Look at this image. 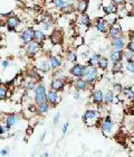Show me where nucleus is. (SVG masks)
<instances>
[{
	"instance_id": "obj_46",
	"label": "nucleus",
	"mask_w": 134,
	"mask_h": 157,
	"mask_svg": "<svg viewBox=\"0 0 134 157\" xmlns=\"http://www.w3.org/2000/svg\"><path fill=\"white\" fill-rule=\"evenodd\" d=\"M7 155H8V147L2 148L1 149V156H7Z\"/></svg>"
},
{
	"instance_id": "obj_41",
	"label": "nucleus",
	"mask_w": 134,
	"mask_h": 157,
	"mask_svg": "<svg viewBox=\"0 0 134 157\" xmlns=\"http://www.w3.org/2000/svg\"><path fill=\"white\" fill-rule=\"evenodd\" d=\"M126 48L127 49H130L131 52H133L134 53V40H130L126 45Z\"/></svg>"
},
{
	"instance_id": "obj_11",
	"label": "nucleus",
	"mask_w": 134,
	"mask_h": 157,
	"mask_svg": "<svg viewBox=\"0 0 134 157\" xmlns=\"http://www.w3.org/2000/svg\"><path fill=\"white\" fill-rule=\"evenodd\" d=\"M86 66L82 65V64H74L69 70V73L72 74L73 77H83L84 73H85Z\"/></svg>"
},
{
	"instance_id": "obj_36",
	"label": "nucleus",
	"mask_w": 134,
	"mask_h": 157,
	"mask_svg": "<svg viewBox=\"0 0 134 157\" xmlns=\"http://www.w3.org/2000/svg\"><path fill=\"white\" fill-rule=\"evenodd\" d=\"M9 131H10V127H9L6 122H5V124H1V126H0V134H1V137H4V135L6 136L7 134H9Z\"/></svg>"
},
{
	"instance_id": "obj_40",
	"label": "nucleus",
	"mask_w": 134,
	"mask_h": 157,
	"mask_svg": "<svg viewBox=\"0 0 134 157\" xmlns=\"http://www.w3.org/2000/svg\"><path fill=\"white\" fill-rule=\"evenodd\" d=\"M41 26H43V30L44 32H47L51 28V24L48 22H41Z\"/></svg>"
},
{
	"instance_id": "obj_4",
	"label": "nucleus",
	"mask_w": 134,
	"mask_h": 157,
	"mask_svg": "<svg viewBox=\"0 0 134 157\" xmlns=\"http://www.w3.org/2000/svg\"><path fill=\"white\" fill-rule=\"evenodd\" d=\"M45 101H47L46 87L44 84H38L37 88L35 89V102H36V106L45 102Z\"/></svg>"
},
{
	"instance_id": "obj_17",
	"label": "nucleus",
	"mask_w": 134,
	"mask_h": 157,
	"mask_svg": "<svg viewBox=\"0 0 134 157\" xmlns=\"http://www.w3.org/2000/svg\"><path fill=\"white\" fill-rule=\"evenodd\" d=\"M64 88H65V83H64V81L60 77H56V79H54L51 82V89H53V90L62 92L64 90Z\"/></svg>"
},
{
	"instance_id": "obj_37",
	"label": "nucleus",
	"mask_w": 134,
	"mask_h": 157,
	"mask_svg": "<svg viewBox=\"0 0 134 157\" xmlns=\"http://www.w3.org/2000/svg\"><path fill=\"white\" fill-rule=\"evenodd\" d=\"M105 19L109 26H113L114 24H116V19H117V17L115 16V14H112V15H106Z\"/></svg>"
},
{
	"instance_id": "obj_31",
	"label": "nucleus",
	"mask_w": 134,
	"mask_h": 157,
	"mask_svg": "<svg viewBox=\"0 0 134 157\" xmlns=\"http://www.w3.org/2000/svg\"><path fill=\"white\" fill-rule=\"evenodd\" d=\"M123 56L126 62H133L134 61V53L131 52L130 49H127V48L125 51H123Z\"/></svg>"
},
{
	"instance_id": "obj_10",
	"label": "nucleus",
	"mask_w": 134,
	"mask_h": 157,
	"mask_svg": "<svg viewBox=\"0 0 134 157\" xmlns=\"http://www.w3.org/2000/svg\"><path fill=\"white\" fill-rule=\"evenodd\" d=\"M91 99H92V102L93 103L97 104V106H101L102 103L104 102L105 93L102 91V90H95V91L92 92Z\"/></svg>"
},
{
	"instance_id": "obj_30",
	"label": "nucleus",
	"mask_w": 134,
	"mask_h": 157,
	"mask_svg": "<svg viewBox=\"0 0 134 157\" xmlns=\"http://www.w3.org/2000/svg\"><path fill=\"white\" fill-rule=\"evenodd\" d=\"M109 59L103 56V57L100 60V62H98V69L105 71V70H107V67H109Z\"/></svg>"
},
{
	"instance_id": "obj_43",
	"label": "nucleus",
	"mask_w": 134,
	"mask_h": 157,
	"mask_svg": "<svg viewBox=\"0 0 134 157\" xmlns=\"http://www.w3.org/2000/svg\"><path fill=\"white\" fill-rule=\"evenodd\" d=\"M127 37L130 40H134V30H130L129 34H127Z\"/></svg>"
},
{
	"instance_id": "obj_39",
	"label": "nucleus",
	"mask_w": 134,
	"mask_h": 157,
	"mask_svg": "<svg viewBox=\"0 0 134 157\" xmlns=\"http://www.w3.org/2000/svg\"><path fill=\"white\" fill-rule=\"evenodd\" d=\"M66 4V1L65 0H54V5H55V7L57 8V9H62L64 6H65Z\"/></svg>"
},
{
	"instance_id": "obj_28",
	"label": "nucleus",
	"mask_w": 134,
	"mask_h": 157,
	"mask_svg": "<svg viewBox=\"0 0 134 157\" xmlns=\"http://www.w3.org/2000/svg\"><path fill=\"white\" fill-rule=\"evenodd\" d=\"M37 81L34 79H29L27 82L25 83V89L27 91H35V89L37 88Z\"/></svg>"
},
{
	"instance_id": "obj_33",
	"label": "nucleus",
	"mask_w": 134,
	"mask_h": 157,
	"mask_svg": "<svg viewBox=\"0 0 134 157\" xmlns=\"http://www.w3.org/2000/svg\"><path fill=\"white\" fill-rule=\"evenodd\" d=\"M123 63H122V61L121 62H114L112 64V72L113 73H119V72H121L122 70H123Z\"/></svg>"
},
{
	"instance_id": "obj_45",
	"label": "nucleus",
	"mask_w": 134,
	"mask_h": 157,
	"mask_svg": "<svg viewBox=\"0 0 134 157\" xmlns=\"http://www.w3.org/2000/svg\"><path fill=\"white\" fill-rule=\"evenodd\" d=\"M67 129H68V122H65L64 126H63V134H64V135L67 132Z\"/></svg>"
},
{
	"instance_id": "obj_15",
	"label": "nucleus",
	"mask_w": 134,
	"mask_h": 157,
	"mask_svg": "<svg viewBox=\"0 0 134 157\" xmlns=\"http://www.w3.org/2000/svg\"><path fill=\"white\" fill-rule=\"evenodd\" d=\"M74 87H75V89H76L77 91H86V90H88L90 83H88L85 79H83V77H78V79L75 81Z\"/></svg>"
},
{
	"instance_id": "obj_42",
	"label": "nucleus",
	"mask_w": 134,
	"mask_h": 157,
	"mask_svg": "<svg viewBox=\"0 0 134 157\" xmlns=\"http://www.w3.org/2000/svg\"><path fill=\"white\" fill-rule=\"evenodd\" d=\"M8 65H9V62H8L7 60H2V61H1V69L2 70L7 69Z\"/></svg>"
},
{
	"instance_id": "obj_8",
	"label": "nucleus",
	"mask_w": 134,
	"mask_h": 157,
	"mask_svg": "<svg viewBox=\"0 0 134 157\" xmlns=\"http://www.w3.org/2000/svg\"><path fill=\"white\" fill-rule=\"evenodd\" d=\"M6 26H7L8 30L14 32L20 26V19L17 16H9L8 19L6 20Z\"/></svg>"
},
{
	"instance_id": "obj_13",
	"label": "nucleus",
	"mask_w": 134,
	"mask_h": 157,
	"mask_svg": "<svg viewBox=\"0 0 134 157\" xmlns=\"http://www.w3.org/2000/svg\"><path fill=\"white\" fill-rule=\"evenodd\" d=\"M109 24L106 22V19L104 18H98L96 19V22H95V28L97 29L98 33L101 34H105L109 32Z\"/></svg>"
},
{
	"instance_id": "obj_48",
	"label": "nucleus",
	"mask_w": 134,
	"mask_h": 157,
	"mask_svg": "<svg viewBox=\"0 0 134 157\" xmlns=\"http://www.w3.org/2000/svg\"><path fill=\"white\" fill-rule=\"evenodd\" d=\"M80 93H78V92H75V93H74V94H73V97H74V99H75V100H80Z\"/></svg>"
},
{
	"instance_id": "obj_29",
	"label": "nucleus",
	"mask_w": 134,
	"mask_h": 157,
	"mask_svg": "<svg viewBox=\"0 0 134 157\" xmlns=\"http://www.w3.org/2000/svg\"><path fill=\"white\" fill-rule=\"evenodd\" d=\"M121 93H122V95H125V98L129 99V100H133L134 99V92H133V90H132L131 87L123 88V90H122Z\"/></svg>"
},
{
	"instance_id": "obj_24",
	"label": "nucleus",
	"mask_w": 134,
	"mask_h": 157,
	"mask_svg": "<svg viewBox=\"0 0 134 157\" xmlns=\"http://www.w3.org/2000/svg\"><path fill=\"white\" fill-rule=\"evenodd\" d=\"M101 59H102V55L100 53H95V54H93L90 59L87 60V65H93L98 67V62H100Z\"/></svg>"
},
{
	"instance_id": "obj_14",
	"label": "nucleus",
	"mask_w": 134,
	"mask_h": 157,
	"mask_svg": "<svg viewBox=\"0 0 134 157\" xmlns=\"http://www.w3.org/2000/svg\"><path fill=\"white\" fill-rule=\"evenodd\" d=\"M49 40H51V45H58L63 42V33L62 30L55 29L49 36Z\"/></svg>"
},
{
	"instance_id": "obj_44",
	"label": "nucleus",
	"mask_w": 134,
	"mask_h": 157,
	"mask_svg": "<svg viewBox=\"0 0 134 157\" xmlns=\"http://www.w3.org/2000/svg\"><path fill=\"white\" fill-rule=\"evenodd\" d=\"M59 118H60V114L59 113H56L54 117V125H57L58 121H59Z\"/></svg>"
},
{
	"instance_id": "obj_9",
	"label": "nucleus",
	"mask_w": 134,
	"mask_h": 157,
	"mask_svg": "<svg viewBox=\"0 0 134 157\" xmlns=\"http://www.w3.org/2000/svg\"><path fill=\"white\" fill-rule=\"evenodd\" d=\"M107 34H109V38L113 40V39L119 38V37L123 36V30H122V28H121V26L114 24L113 26L109 27V32H107Z\"/></svg>"
},
{
	"instance_id": "obj_23",
	"label": "nucleus",
	"mask_w": 134,
	"mask_h": 157,
	"mask_svg": "<svg viewBox=\"0 0 134 157\" xmlns=\"http://www.w3.org/2000/svg\"><path fill=\"white\" fill-rule=\"evenodd\" d=\"M87 8H88V0H78L76 5V10L80 14L86 12Z\"/></svg>"
},
{
	"instance_id": "obj_7",
	"label": "nucleus",
	"mask_w": 134,
	"mask_h": 157,
	"mask_svg": "<svg viewBox=\"0 0 134 157\" xmlns=\"http://www.w3.org/2000/svg\"><path fill=\"white\" fill-rule=\"evenodd\" d=\"M41 49V44L36 42V40H31L29 44H27V47H26V51H27V54L30 57H34L35 55H37Z\"/></svg>"
},
{
	"instance_id": "obj_49",
	"label": "nucleus",
	"mask_w": 134,
	"mask_h": 157,
	"mask_svg": "<svg viewBox=\"0 0 134 157\" xmlns=\"http://www.w3.org/2000/svg\"><path fill=\"white\" fill-rule=\"evenodd\" d=\"M45 136H46V132H44L43 135H41V137H40V142H43L44 138H45Z\"/></svg>"
},
{
	"instance_id": "obj_35",
	"label": "nucleus",
	"mask_w": 134,
	"mask_h": 157,
	"mask_svg": "<svg viewBox=\"0 0 134 157\" xmlns=\"http://www.w3.org/2000/svg\"><path fill=\"white\" fill-rule=\"evenodd\" d=\"M114 98H115V95H114V93H113L112 91L106 92L104 102H105L106 104H111V103H113V101H114Z\"/></svg>"
},
{
	"instance_id": "obj_2",
	"label": "nucleus",
	"mask_w": 134,
	"mask_h": 157,
	"mask_svg": "<svg viewBox=\"0 0 134 157\" xmlns=\"http://www.w3.org/2000/svg\"><path fill=\"white\" fill-rule=\"evenodd\" d=\"M100 120V112L96 110H86L83 116L84 124L87 126H94Z\"/></svg>"
},
{
	"instance_id": "obj_26",
	"label": "nucleus",
	"mask_w": 134,
	"mask_h": 157,
	"mask_svg": "<svg viewBox=\"0 0 134 157\" xmlns=\"http://www.w3.org/2000/svg\"><path fill=\"white\" fill-rule=\"evenodd\" d=\"M5 122H6L10 128H12L17 125V122H18V118H17V116H16L15 113H11V114H8L7 117H6Z\"/></svg>"
},
{
	"instance_id": "obj_25",
	"label": "nucleus",
	"mask_w": 134,
	"mask_h": 157,
	"mask_svg": "<svg viewBox=\"0 0 134 157\" xmlns=\"http://www.w3.org/2000/svg\"><path fill=\"white\" fill-rule=\"evenodd\" d=\"M51 107V103L48 102V101H45V102L40 103V104L37 106V112L41 113V114H46V113L49 111Z\"/></svg>"
},
{
	"instance_id": "obj_18",
	"label": "nucleus",
	"mask_w": 134,
	"mask_h": 157,
	"mask_svg": "<svg viewBox=\"0 0 134 157\" xmlns=\"http://www.w3.org/2000/svg\"><path fill=\"white\" fill-rule=\"evenodd\" d=\"M126 40L124 39V37H119L116 39L112 40V46L114 49H120V51H123L124 48L126 47Z\"/></svg>"
},
{
	"instance_id": "obj_3",
	"label": "nucleus",
	"mask_w": 134,
	"mask_h": 157,
	"mask_svg": "<svg viewBox=\"0 0 134 157\" xmlns=\"http://www.w3.org/2000/svg\"><path fill=\"white\" fill-rule=\"evenodd\" d=\"M101 128H102L103 134L105 136H107V137L113 136V134L115 131V125H114V122L112 121V119H111L109 116H106L105 119L102 121Z\"/></svg>"
},
{
	"instance_id": "obj_47",
	"label": "nucleus",
	"mask_w": 134,
	"mask_h": 157,
	"mask_svg": "<svg viewBox=\"0 0 134 157\" xmlns=\"http://www.w3.org/2000/svg\"><path fill=\"white\" fill-rule=\"evenodd\" d=\"M113 1H114L117 6H120V5H124V2H125V0H113Z\"/></svg>"
},
{
	"instance_id": "obj_19",
	"label": "nucleus",
	"mask_w": 134,
	"mask_h": 157,
	"mask_svg": "<svg viewBox=\"0 0 134 157\" xmlns=\"http://www.w3.org/2000/svg\"><path fill=\"white\" fill-rule=\"evenodd\" d=\"M37 69H38V71H40V72H44V73H46V72H48L49 70L51 69V63H49V59L48 60H39L38 62H37Z\"/></svg>"
},
{
	"instance_id": "obj_22",
	"label": "nucleus",
	"mask_w": 134,
	"mask_h": 157,
	"mask_svg": "<svg viewBox=\"0 0 134 157\" xmlns=\"http://www.w3.org/2000/svg\"><path fill=\"white\" fill-rule=\"evenodd\" d=\"M47 39V35L45 34L43 29H37L35 30V40L40 43V44H44Z\"/></svg>"
},
{
	"instance_id": "obj_20",
	"label": "nucleus",
	"mask_w": 134,
	"mask_h": 157,
	"mask_svg": "<svg viewBox=\"0 0 134 157\" xmlns=\"http://www.w3.org/2000/svg\"><path fill=\"white\" fill-rule=\"evenodd\" d=\"M49 63H51V70L56 71V70H58L62 66V59L58 55H51V57H49Z\"/></svg>"
},
{
	"instance_id": "obj_16",
	"label": "nucleus",
	"mask_w": 134,
	"mask_h": 157,
	"mask_svg": "<svg viewBox=\"0 0 134 157\" xmlns=\"http://www.w3.org/2000/svg\"><path fill=\"white\" fill-rule=\"evenodd\" d=\"M109 61H112V63L114 62H121L124 60L123 56V51H120V49H113V51L109 52Z\"/></svg>"
},
{
	"instance_id": "obj_21",
	"label": "nucleus",
	"mask_w": 134,
	"mask_h": 157,
	"mask_svg": "<svg viewBox=\"0 0 134 157\" xmlns=\"http://www.w3.org/2000/svg\"><path fill=\"white\" fill-rule=\"evenodd\" d=\"M78 24H80V26L85 27V28L90 27V26L92 25V22H91V18H90V16L87 15L86 12L82 14V15H80V19H78Z\"/></svg>"
},
{
	"instance_id": "obj_1",
	"label": "nucleus",
	"mask_w": 134,
	"mask_h": 157,
	"mask_svg": "<svg viewBox=\"0 0 134 157\" xmlns=\"http://www.w3.org/2000/svg\"><path fill=\"white\" fill-rule=\"evenodd\" d=\"M83 79H85L90 84L95 83L98 79V67L97 66L87 65L86 70H85V73H84V75H83Z\"/></svg>"
},
{
	"instance_id": "obj_6",
	"label": "nucleus",
	"mask_w": 134,
	"mask_h": 157,
	"mask_svg": "<svg viewBox=\"0 0 134 157\" xmlns=\"http://www.w3.org/2000/svg\"><path fill=\"white\" fill-rule=\"evenodd\" d=\"M20 40L22 44H29L31 40H35V30L33 28H27V29L22 30L20 33Z\"/></svg>"
},
{
	"instance_id": "obj_5",
	"label": "nucleus",
	"mask_w": 134,
	"mask_h": 157,
	"mask_svg": "<svg viewBox=\"0 0 134 157\" xmlns=\"http://www.w3.org/2000/svg\"><path fill=\"white\" fill-rule=\"evenodd\" d=\"M60 99H62V95H60V92L59 91H56V90L51 89L47 92V101L51 103V107L57 106L58 103L60 102Z\"/></svg>"
},
{
	"instance_id": "obj_27",
	"label": "nucleus",
	"mask_w": 134,
	"mask_h": 157,
	"mask_svg": "<svg viewBox=\"0 0 134 157\" xmlns=\"http://www.w3.org/2000/svg\"><path fill=\"white\" fill-rule=\"evenodd\" d=\"M75 6H74V4L73 2H70V1H68V2H66L65 6L60 9V11L62 12H64V14H66V15H69V14H72L73 11L75 10Z\"/></svg>"
},
{
	"instance_id": "obj_50",
	"label": "nucleus",
	"mask_w": 134,
	"mask_h": 157,
	"mask_svg": "<svg viewBox=\"0 0 134 157\" xmlns=\"http://www.w3.org/2000/svg\"><path fill=\"white\" fill-rule=\"evenodd\" d=\"M132 142H134V137H133V138H132Z\"/></svg>"
},
{
	"instance_id": "obj_12",
	"label": "nucleus",
	"mask_w": 134,
	"mask_h": 157,
	"mask_svg": "<svg viewBox=\"0 0 134 157\" xmlns=\"http://www.w3.org/2000/svg\"><path fill=\"white\" fill-rule=\"evenodd\" d=\"M107 4L103 5V10L106 15H112V14H116L119 11V7L113 1V0H106Z\"/></svg>"
},
{
	"instance_id": "obj_38",
	"label": "nucleus",
	"mask_w": 134,
	"mask_h": 157,
	"mask_svg": "<svg viewBox=\"0 0 134 157\" xmlns=\"http://www.w3.org/2000/svg\"><path fill=\"white\" fill-rule=\"evenodd\" d=\"M124 69L126 70V72H129V73H134V61L133 62H126Z\"/></svg>"
},
{
	"instance_id": "obj_32",
	"label": "nucleus",
	"mask_w": 134,
	"mask_h": 157,
	"mask_svg": "<svg viewBox=\"0 0 134 157\" xmlns=\"http://www.w3.org/2000/svg\"><path fill=\"white\" fill-rule=\"evenodd\" d=\"M8 95V87L6 84H1L0 85V100L4 101Z\"/></svg>"
},
{
	"instance_id": "obj_34",
	"label": "nucleus",
	"mask_w": 134,
	"mask_h": 157,
	"mask_svg": "<svg viewBox=\"0 0 134 157\" xmlns=\"http://www.w3.org/2000/svg\"><path fill=\"white\" fill-rule=\"evenodd\" d=\"M66 59L68 60L69 62L76 63V61H77V54H76V52L68 51L67 53H66Z\"/></svg>"
}]
</instances>
